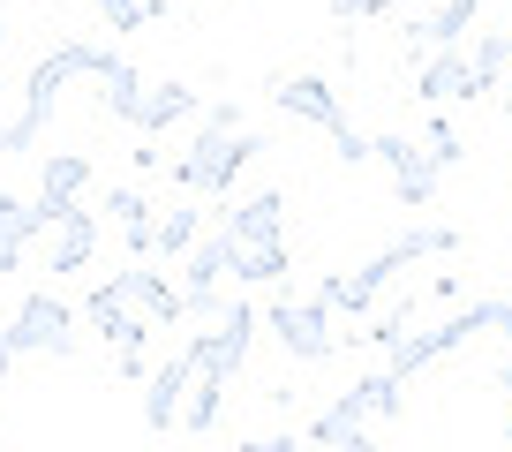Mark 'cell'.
<instances>
[{"label":"cell","instance_id":"ffe728a7","mask_svg":"<svg viewBox=\"0 0 512 452\" xmlns=\"http://www.w3.org/2000/svg\"><path fill=\"white\" fill-rule=\"evenodd\" d=\"M106 211H113V226L128 234V257H151V219H159V211H151V196H144V189H113Z\"/></svg>","mask_w":512,"mask_h":452},{"label":"cell","instance_id":"4fadbf2b","mask_svg":"<svg viewBox=\"0 0 512 452\" xmlns=\"http://www.w3.org/2000/svg\"><path fill=\"white\" fill-rule=\"evenodd\" d=\"M415 98H422V106H452V98H482V91H475V61H467V53H430V61L415 68Z\"/></svg>","mask_w":512,"mask_h":452},{"label":"cell","instance_id":"7402d4cb","mask_svg":"<svg viewBox=\"0 0 512 452\" xmlns=\"http://www.w3.org/2000/svg\"><path fill=\"white\" fill-rule=\"evenodd\" d=\"M226 392H234L226 377H204V370H196V392H189V407H181V422H189V430H211V422L226 415Z\"/></svg>","mask_w":512,"mask_h":452},{"label":"cell","instance_id":"2e32d148","mask_svg":"<svg viewBox=\"0 0 512 452\" xmlns=\"http://www.w3.org/2000/svg\"><path fill=\"white\" fill-rule=\"evenodd\" d=\"M189 113H204V98H196L181 76H166V83H151V91H144V113H136V136H166L174 121H189Z\"/></svg>","mask_w":512,"mask_h":452},{"label":"cell","instance_id":"d6a6232c","mask_svg":"<svg viewBox=\"0 0 512 452\" xmlns=\"http://www.w3.org/2000/svg\"><path fill=\"white\" fill-rule=\"evenodd\" d=\"M8 370H16V347H8V332H0V377H8Z\"/></svg>","mask_w":512,"mask_h":452},{"label":"cell","instance_id":"ac0fdd59","mask_svg":"<svg viewBox=\"0 0 512 452\" xmlns=\"http://www.w3.org/2000/svg\"><path fill=\"white\" fill-rule=\"evenodd\" d=\"M83 181H91V159H83V151H46V166H38V204H76Z\"/></svg>","mask_w":512,"mask_h":452},{"label":"cell","instance_id":"7a4b0ae2","mask_svg":"<svg viewBox=\"0 0 512 452\" xmlns=\"http://www.w3.org/2000/svg\"><path fill=\"white\" fill-rule=\"evenodd\" d=\"M0 332H8V347H16V362L23 355H53V362H68L76 355V309L61 302V294H23L16 302V317L0 324Z\"/></svg>","mask_w":512,"mask_h":452},{"label":"cell","instance_id":"e0dca14e","mask_svg":"<svg viewBox=\"0 0 512 452\" xmlns=\"http://www.w3.org/2000/svg\"><path fill=\"white\" fill-rule=\"evenodd\" d=\"M204 242V211H159L151 219V257H166V264H189V249Z\"/></svg>","mask_w":512,"mask_h":452},{"label":"cell","instance_id":"9c48e42d","mask_svg":"<svg viewBox=\"0 0 512 452\" xmlns=\"http://www.w3.org/2000/svg\"><path fill=\"white\" fill-rule=\"evenodd\" d=\"M83 317H91V332L106 339L113 355H144V339H151V317H144V309H128L121 294H113V279H106V287H91Z\"/></svg>","mask_w":512,"mask_h":452},{"label":"cell","instance_id":"9a60e30c","mask_svg":"<svg viewBox=\"0 0 512 452\" xmlns=\"http://www.w3.org/2000/svg\"><path fill=\"white\" fill-rule=\"evenodd\" d=\"M144 91H151V83L136 76V61H128V53H106V68H98V106H106L113 121H128V129H136Z\"/></svg>","mask_w":512,"mask_h":452},{"label":"cell","instance_id":"30bf717a","mask_svg":"<svg viewBox=\"0 0 512 452\" xmlns=\"http://www.w3.org/2000/svg\"><path fill=\"white\" fill-rule=\"evenodd\" d=\"M113 294H121L128 309H144L151 324H189V294H181L174 279L144 272V264H128V272H113Z\"/></svg>","mask_w":512,"mask_h":452},{"label":"cell","instance_id":"7c38bea8","mask_svg":"<svg viewBox=\"0 0 512 452\" xmlns=\"http://www.w3.org/2000/svg\"><path fill=\"white\" fill-rule=\"evenodd\" d=\"M219 226L234 234L241 249H272V242H279V226H287V196H279V189L241 196V204H226V211H219Z\"/></svg>","mask_w":512,"mask_h":452},{"label":"cell","instance_id":"44dd1931","mask_svg":"<svg viewBox=\"0 0 512 452\" xmlns=\"http://www.w3.org/2000/svg\"><path fill=\"white\" fill-rule=\"evenodd\" d=\"M467 61H475V91H497V83H505V68H512V31H482Z\"/></svg>","mask_w":512,"mask_h":452},{"label":"cell","instance_id":"8fae6325","mask_svg":"<svg viewBox=\"0 0 512 452\" xmlns=\"http://www.w3.org/2000/svg\"><path fill=\"white\" fill-rule=\"evenodd\" d=\"M482 23V0H437V8H415L407 16V38L422 53H460V38Z\"/></svg>","mask_w":512,"mask_h":452},{"label":"cell","instance_id":"603a6c76","mask_svg":"<svg viewBox=\"0 0 512 452\" xmlns=\"http://www.w3.org/2000/svg\"><path fill=\"white\" fill-rule=\"evenodd\" d=\"M400 385H407V377H392V370H369V377H354V392H362V400H369V422H392V415H400Z\"/></svg>","mask_w":512,"mask_h":452},{"label":"cell","instance_id":"484cf974","mask_svg":"<svg viewBox=\"0 0 512 452\" xmlns=\"http://www.w3.org/2000/svg\"><path fill=\"white\" fill-rule=\"evenodd\" d=\"M98 16H106V31H144L151 23V0H91Z\"/></svg>","mask_w":512,"mask_h":452},{"label":"cell","instance_id":"cb8c5ba5","mask_svg":"<svg viewBox=\"0 0 512 452\" xmlns=\"http://www.w3.org/2000/svg\"><path fill=\"white\" fill-rule=\"evenodd\" d=\"M400 249H407V257H452V249H460V226L422 219V226H407V234H400Z\"/></svg>","mask_w":512,"mask_h":452},{"label":"cell","instance_id":"6da1fadb","mask_svg":"<svg viewBox=\"0 0 512 452\" xmlns=\"http://www.w3.org/2000/svg\"><path fill=\"white\" fill-rule=\"evenodd\" d=\"M264 151V136L256 129H241V113L226 106H204V121H196V144L174 159V189H196V196H211V204H226L234 196V174Z\"/></svg>","mask_w":512,"mask_h":452},{"label":"cell","instance_id":"836d02e7","mask_svg":"<svg viewBox=\"0 0 512 452\" xmlns=\"http://www.w3.org/2000/svg\"><path fill=\"white\" fill-rule=\"evenodd\" d=\"M0 38H8V8H0Z\"/></svg>","mask_w":512,"mask_h":452},{"label":"cell","instance_id":"3957f363","mask_svg":"<svg viewBox=\"0 0 512 452\" xmlns=\"http://www.w3.org/2000/svg\"><path fill=\"white\" fill-rule=\"evenodd\" d=\"M264 324H272V339L287 347L294 362H332L339 347H347V332H332V309H324L317 294H309V302H294V294H272Z\"/></svg>","mask_w":512,"mask_h":452},{"label":"cell","instance_id":"d6986e66","mask_svg":"<svg viewBox=\"0 0 512 452\" xmlns=\"http://www.w3.org/2000/svg\"><path fill=\"white\" fill-rule=\"evenodd\" d=\"M362 422H369V400H362V392L347 385V392H339V400L324 407L317 422H309V445H317V452H332V445H347V437L362 430Z\"/></svg>","mask_w":512,"mask_h":452},{"label":"cell","instance_id":"277c9868","mask_svg":"<svg viewBox=\"0 0 512 452\" xmlns=\"http://www.w3.org/2000/svg\"><path fill=\"white\" fill-rule=\"evenodd\" d=\"M369 159H384V174H392V196H400L407 211H430L437 204V159H430V144H415L407 129H384V136H369Z\"/></svg>","mask_w":512,"mask_h":452},{"label":"cell","instance_id":"f1b7e54d","mask_svg":"<svg viewBox=\"0 0 512 452\" xmlns=\"http://www.w3.org/2000/svg\"><path fill=\"white\" fill-rule=\"evenodd\" d=\"M332 159H339V166H362V159H369V136L354 129V121H347V129L332 136Z\"/></svg>","mask_w":512,"mask_h":452},{"label":"cell","instance_id":"83f0119b","mask_svg":"<svg viewBox=\"0 0 512 452\" xmlns=\"http://www.w3.org/2000/svg\"><path fill=\"white\" fill-rule=\"evenodd\" d=\"M392 8H422V0H332L339 23H354V16H392Z\"/></svg>","mask_w":512,"mask_h":452},{"label":"cell","instance_id":"52a82bcc","mask_svg":"<svg viewBox=\"0 0 512 452\" xmlns=\"http://www.w3.org/2000/svg\"><path fill=\"white\" fill-rule=\"evenodd\" d=\"M272 106L287 113V121H309V129H324V136L347 129V106H339V91H332L324 76H279V83H272Z\"/></svg>","mask_w":512,"mask_h":452},{"label":"cell","instance_id":"8992f818","mask_svg":"<svg viewBox=\"0 0 512 452\" xmlns=\"http://www.w3.org/2000/svg\"><path fill=\"white\" fill-rule=\"evenodd\" d=\"M189 392H196V355H189V339H181L174 355L144 377V430L166 437V430L181 422V407H189Z\"/></svg>","mask_w":512,"mask_h":452},{"label":"cell","instance_id":"f546056e","mask_svg":"<svg viewBox=\"0 0 512 452\" xmlns=\"http://www.w3.org/2000/svg\"><path fill=\"white\" fill-rule=\"evenodd\" d=\"M234 452H302L294 437H249V445H234Z\"/></svg>","mask_w":512,"mask_h":452},{"label":"cell","instance_id":"ba28073f","mask_svg":"<svg viewBox=\"0 0 512 452\" xmlns=\"http://www.w3.org/2000/svg\"><path fill=\"white\" fill-rule=\"evenodd\" d=\"M46 272H83L98 257V219L83 204H46Z\"/></svg>","mask_w":512,"mask_h":452},{"label":"cell","instance_id":"5bb4252c","mask_svg":"<svg viewBox=\"0 0 512 452\" xmlns=\"http://www.w3.org/2000/svg\"><path fill=\"white\" fill-rule=\"evenodd\" d=\"M46 204H23V196H0V272H23V249L46 234Z\"/></svg>","mask_w":512,"mask_h":452},{"label":"cell","instance_id":"5b68a950","mask_svg":"<svg viewBox=\"0 0 512 452\" xmlns=\"http://www.w3.org/2000/svg\"><path fill=\"white\" fill-rule=\"evenodd\" d=\"M249 347H256V309H249V302H234L219 324H211V332H189V355H196V370H204V377H226V385L241 377Z\"/></svg>","mask_w":512,"mask_h":452},{"label":"cell","instance_id":"4316f807","mask_svg":"<svg viewBox=\"0 0 512 452\" xmlns=\"http://www.w3.org/2000/svg\"><path fill=\"white\" fill-rule=\"evenodd\" d=\"M422 144H430V159H437V174H452V166H467V144L460 136L445 129V121H430V136H422Z\"/></svg>","mask_w":512,"mask_h":452},{"label":"cell","instance_id":"d4e9b609","mask_svg":"<svg viewBox=\"0 0 512 452\" xmlns=\"http://www.w3.org/2000/svg\"><path fill=\"white\" fill-rule=\"evenodd\" d=\"M241 279H249V287H279V279H287V242H272V249H241Z\"/></svg>","mask_w":512,"mask_h":452},{"label":"cell","instance_id":"4dcf8cb0","mask_svg":"<svg viewBox=\"0 0 512 452\" xmlns=\"http://www.w3.org/2000/svg\"><path fill=\"white\" fill-rule=\"evenodd\" d=\"M332 452H384V445H377V437H369V430H354L347 445H332Z\"/></svg>","mask_w":512,"mask_h":452},{"label":"cell","instance_id":"1f68e13d","mask_svg":"<svg viewBox=\"0 0 512 452\" xmlns=\"http://www.w3.org/2000/svg\"><path fill=\"white\" fill-rule=\"evenodd\" d=\"M8 129H16V113L0 106V159H8Z\"/></svg>","mask_w":512,"mask_h":452}]
</instances>
